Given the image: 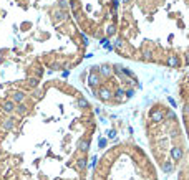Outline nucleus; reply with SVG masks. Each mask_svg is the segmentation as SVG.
<instances>
[{"instance_id":"obj_2","label":"nucleus","mask_w":189,"mask_h":180,"mask_svg":"<svg viewBox=\"0 0 189 180\" xmlns=\"http://www.w3.org/2000/svg\"><path fill=\"white\" fill-rule=\"evenodd\" d=\"M101 83H103V78L100 76V73L98 71H91L88 75V86L90 88H93V89H96V88H100Z\"/></svg>"},{"instance_id":"obj_34","label":"nucleus","mask_w":189,"mask_h":180,"mask_svg":"<svg viewBox=\"0 0 189 180\" xmlns=\"http://www.w3.org/2000/svg\"><path fill=\"white\" fill-rule=\"evenodd\" d=\"M123 2H125V3H128V2H129V0H123Z\"/></svg>"},{"instance_id":"obj_15","label":"nucleus","mask_w":189,"mask_h":180,"mask_svg":"<svg viewBox=\"0 0 189 180\" xmlns=\"http://www.w3.org/2000/svg\"><path fill=\"white\" fill-rule=\"evenodd\" d=\"M113 48H116V50H121V51H125V48H126V43H125V40H121V38H116V40H114V43H113Z\"/></svg>"},{"instance_id":"obj_6","label":"nucleus","mask_w":189,"mask_h":180,"mask_svg":"<svg viewBox=\"0 0 189 180\" xmlns=\"http://www.w3.org/2000/svg\"><path fill=\"white\" fill-rule=\"evenodd\" d=\"M149 117H151L153 122H163L164 121V111L159 109V108H156V109H153V111L149 112Z\"/></svg>"},{"instance_id":"obj_10","label":"nucleus","mask_w":189,"mask_h":180,"mask_svg":"<svg viewBox=\"0 0 189 180\" xmlns=\"http://www.w3.org/2000/svg\"><path fill=\"white\" fill-rule=\"evenodd\" d=\"M2 109H3L7 114H12V112L15 111V104L12 103L10 99H7V101H3V103H2Z\"/></svg>"},{"instance_id":"obj_7","label":"nucleus","mask_w":189,"mask_h":180,"mask_svg":"<svg viewBox=\"0 0 189 180\" xmlns=\"http://www.w3.org/2000/svg\"><path fill=\"white\" fill-rule=\"evenodd\" d=\"M171 157H172V160H174V162H181V160H183V157H184V150L181 149L179 145H174L171 149Z\"/></svg>"},{"instance_id":"obj_4","label":"nucleus","mask_w":189,"mask_h":180,"mask_svg":"<svg viewBox=\"0 0 189 180\" xmlns=\"http://www.w3.org/2000/svg\"><path fill=\"white\" fill-rule=\"evenodd\" d=\"M25 99H27V94L23 91H14V93H12V99L10 101L17 106V104H23V103H25Z\"/></svg>"},{"instance_id":"obj_20","label":"nucleus","mask_w":189,"mask_h":180,"mask_svg":"<svg viewBox=\"0 0 189 180\" xmlns=\"http://www.w3.org/2000/svg\"><path fill=\"white\" fill-rule=\"evenodd\" d=\"M28 86L37 89V86H38V78H28Z\"/></svg>"},{"instance_id":"obj_17","label":"nucleus","mask_w":189,"mask_h":180,"mask_svg":"<svg viewBox=\"0 0 189 180\" xmlns=\"http://www.w3.org/2000/svg\"><path fill=\"white\" fill-rule=\"evenodd\" d=\"M163 170L166 172V174H171V172L174 170V163L172 162H164L163 163Z\"/></svg>"},{"instance_id":"obj_28","label":"nucleus","mask_w":189,"mask_h":180,"mask_svg":"<svg viewBox=\"0 0 189 180\" xmlns=\"http://www.w3.org/2000/svg\"><path fill=\"white\" fill-rule=\"evenodd\" d=\"M33 97H35V99H40V97H42V91H40V89H35V91H33Z\"/></svg>"},{"instance_id":"obj_26","label":"nucleus","mask_w":189,"mask_h":180,"mask_svg":"<svg viewBox=\"0 0 189 180\" xmlns=\"http://www.w3.org/2000/svg\"><path fill=\"white\" fill-rule=\"evenodd\" d=\"M183 114H184V116H189V103H186V104H184V108H183Z\"/></svg>"},{"instance_id":"obj_32","label":"nucleus","mask_w":189,"mask_h":180,"mask_svg":"<svg viewBox=\"0 0 189 180\" xmlns=\"http://www.w3.org/2000/svg\"><path fill=\"white\" fill-rule=\"evenodd\" d=\"M58 68H60L58 63H53V64H52V69H58Z\"/></svg>"},{"instance_id":"obj_19","label":"nucleus","mask_w":189,"mask_h":180,"mask_svg":"<svg viewBox=\"0 0 189 180\" xmlns=\"http://www.w3.org/2000/svg\"><path fill=\"white\" fill-rule=\"evenodd\" d=\"M68 7H70V2H68V0H58V9H60V10L67 12Z\"/></svg>"},{"instance_id":"obj_16","label":"nucleus","mask_w":189,"mask_h":180,"mask_svg":"<svg viewBox=\"0 0 189 180\" xmlns=\"http://www.w3.org/2000/svg\"><path fill=\"white\" fill-rule=\"evenodd\" d=\"M116 30H118V27L114 25V23H110V25L106 27V36H113V35H116Z\"/></svg>"},{"instance_id":"obj_30","label":"nucleus","mask_w":189,"mask_h":180,"mask_svg":"<svg viewBox=\"0 0 189 180\" xmlns=\"http://www.w3.org/2000/svg\"><path fill=\"white\" fill-rule=\"evenodd\" d=\"M100 45H101V46H106V45H110V43H108V38H101V40H100Z\"/></svg>"},{"instance_id":"obj_24","label":"nucleus","mask_w":189,"mask_h":180,"mask_svg":"<svg viewBox=\"0 0 189 180\" xmlns=\"http://www.w3.org/2000/svg\"><path fill=\"white\" fill-rule=\"evenodd\" d=\"M81 40H83V46H88V45H90V38L85 33H81Z\"/></svg>"},{"instance_id":"obj_9","label":"nucleus","mask_w":189,"mask_h":180,"mask_svg":"<svg viewBox=\"0 0 189 180\" xmlns=\"http://www.w3.org/2000/svg\"><path fill=\"white\" fill-rule=\"evenodd\" d=\"M15 124H17V121H15L14 117H9V119H5V121L2 122V129L9 132V130H14L15 129Z\"/></svg>"},{"instance_id":"obj_22","label":"nucleus","mask_w":189,"mask_h":180,"mask_svg":"<svg viewBox=\"0 0 189 180\" xmlns=\"http://www.w3.org/2000/svg\"><path fill=\"white\" fill-rule=\"evenodd\" d=\"M133 94H134V89L133 88H128V89L125 88V97H133Z\"/></svg>"},{"instance_id":"obj_31","label":"nucleus","mask_w":189,"mask_h":180,"mask_svg":"<svg viewBox=\"0 0 189 180\" xmlns=\"http://www.w3.org/2000/svg\"><path fill=\"white\" fill-rule=\"evenodd\" d=\"M168 101H169V104L172 106V108H176V101L172 99V97H168Z\"/></svg>"},{"instance_id":"obj_5","label":"nucleus","mask_w":189,"mask_h":180,"mask_svg":"<svg viewBox=\"0 0 189 180\" xmlns=\"http://www.w3.org/2000/svg\"><path fill=\"white\" fill-rule=\"evenodd\" d=\"M52 17L55 20V23H61V22H65V20H68V13L60 10V9H56V10L52 12Z\"/></svg>"},{"instance_id":"obj_21","label":"nucleus","mask_w":189,"mask_h":180,"mask_svg":"<svg viewBox=\"0 0 189 180\" xmlns=\"http://www.w3.org/2000/svg\"><path fill=\"white\" fill-rule=\"evenodd\" d=\"M108 137L111 139V141H114V142H116V141H118V137H116V130H114V129L108 130Z\"/></svg>"},{"instance_id":"obj_33","label":"nucleus","mask_w":189,"mask_h":180,"mask_svg":"<svg viewBox=\"0 0 189 180\" xmlns=\"http://www.w3.org/2000/svg\"><path fill=\"white\" fill-rule=\"evenodd\" d=\"M70 75V71H68V69H65V71H63V78H67Z\"/></svg>"},{"instance_id":"obj_1","label":"nucleus","mask_w":189,"mask_h":180,"mask_svg":"<svg viewBox=\"0 0 189 180\" xmlns=\"http://www.w3.org/2000/svg\"><path fill=\"white\" fill-rule=\"evenodd\" d=\"M94 96L100 97L101 101H110L113 97V91L110 88H106V86H100L98 89H94Z\"/></svg>"},{"instance_id":"obj_29","label":"nucleus","mask_w":189,"mask_h":180,"mask_svg":"<svg viewBox=\"0 0 189 180\" xmlns=\"http://www.w3.org/2000/svg\"><path fill=\"white\" fill-rule=\"evenodd\" d=\"M98 145H100L101 149H103V147L106 145V139H100V141H98Z\"/></svg>"},{"instance_id":"obj_11","label":"nucleus","mask_w":189,"mask_h":180,"mask_svg":"<svg viewBox=\"0 0 189 180\" xmlns=\"http://www.w3.org/2000/svg\"><path fill=\"white\" fill-rule=\"evenodd\" d=\"M78 150L83 152V154H86L90 150V142L86 141V139H80V141H78Z\"/></svg>"},{"instance_id":"obj_3","label":"nucleus","mask_w":189,"mask_h":180,"mask_svg":"<svg viewBox=\"0 0 189 180\" xmlns=\"http://www.w3.org/2000/svg\"><path fill=\"white\" fill-rule=\"evenodd\" d=\"M98 73L103 79H110L113 76V68L110 64H101V66H98Z\"/></svg>"},{"instance_id":"obj_12","label":"nucleus","mask_w":189,"mask_h":180,"mask_svg":"<svg viewBox=\"0 0 189 180\" xmlns=\"http://www.w3.org/2000/svg\"><path fill=\"white\" fill-rule=\"evenodd\" d=\"M76 106L80 109H88L90 108V103H88V99H86L85 96H78L76 97Z\"/></svg>"},{"instance_id":"obj_27","label":"nucleus","mask_w":189,"mask_h":180,"mask_svg":"<svg viewBox=\"0 0 189 180\" xmlns=\"http://www.w3.org/2000/svg\"><path fill=\"white\" fill-rule=\"evenodd\" d=\"M143 55H145V60H151V58H153V53H151L149 50H145Z\"/></svg>"},{"instance_id":"obj_23","label":"nucleus","mask_w":189,"mask_h":180,"mask_svg":"<svg viewBox=\"0 0 189 180\" xmlns=\"http://www.w3.org/2000/svg\"><path fill=\"white\" fill-rule=\"evenodd\" d=\"M164 117L166 119H176V114L174 111H168V112H164Z\"/></svg>"},{"instance_id":"obj_13","label":"nucleus","mask_w":189,"mask_h":180,"mask_svg":"<svg viewBox=\"0 0 189 180\" xmlns=\"http://www.w3.org/2000/svg\"><path fill=\"white\" fill-rule=\"evenodd\" d=\"M113 96L118 99V103H121L123 99H125V88L123 86H118L116 89H114V93H113Z\"/></svg>"},{"instance_id":"obj_14","label":"nucleus","mask_w":189,"mask_h":180,"mask_svg":"<svg viewBox=\"0 0 189 180\" xmlns=\"http://www.w3.org/2000/svg\"><path fill=\"white\" fill-rule=\"evenodd\" d=\"M75 165H76V169H80V170H86L88 169V160H86L85 157H81L75 162Z\"/></svg>"},{"instance_id":"obj_25","label":"nucleus","mask_w":189,"mask_h":180,"mask_svg":"<svg viewBox=\"0 0 189 180\" xmlns=\"http://www.w3.org/2000/svg\"><path fill=\"white\" fill-rule=\"evenodd\" d=\"M96 160H98L96 157H91V162L88 163V167H90V169H94V167H96Z\"/></svg>"},{"instance_id":"obj_18","label":"nucleus","mask_w":189,"mask_h":180,"mask_svg":"<svg viewBox=\"0 0 189 180\" xmlns=\"http://www.w3.org/2000/svg\"><path fill=\"white\" fill-rule=\"evenodd\" d=\"M15 111H17L18 114H22V116H23V114H27L28 108H27L25 104H17V106H15Z\"/></svg>"},{"instance_id":"obj_8","label":"nucleus","mask_w":189,"mask_h":180,"mask_svg":"<svg viewBox=\"0 0 189 180\" xmlns=\"http://www.w3.org/2000/svg\"><path fill=\"white\" fill-rule=\"evenodd\" d=\"M166 64H168V66H171V68H179V66H181L179 56H178V55H168Z\"/></svg>"}]
</instances>
